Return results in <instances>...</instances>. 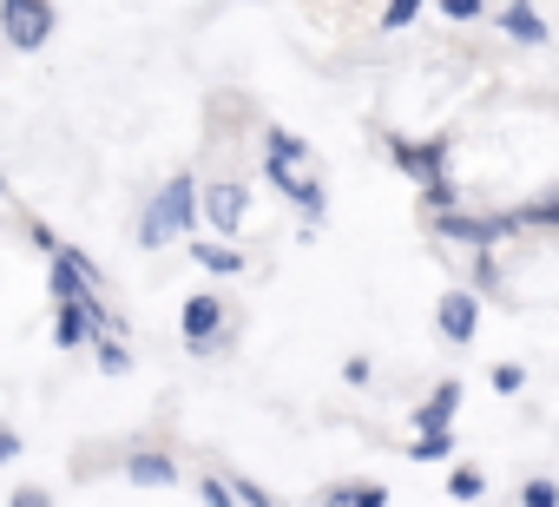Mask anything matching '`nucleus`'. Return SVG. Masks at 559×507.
I'll use <instances>...</instances> for the list:
<instances>
[{"label":"nucleus","instance_id":"f257e3e1","mask_svg":"<svg viewBox=\"0 0 559 507\" xmlns=\"http://www.w3.org/2000/svg\"><path fill=\"white\" fill-rule=\"evenodd\" d=\"M263 178L284 191L297 211H304V224H310V231L323 224L330 191H323V178H317V152H310L290 126H263Z\"/></svg>","mask_w":559,"mask_h":507},{"label":"nucleus","instance_id":"f03ea898","mask_svg":"<svg viewBox=\"0 0 559 507\" xmlns=\"http://www.w3.org/2000/svg\"><path fill=\"white\" fill-rule=\"evenodd\" d=\"M198 178L191 172H171L158 191H152V204H145V217H139V244L145 250H158V244H171V237H191L204 217H198Z\"/></svg>","mask_w":559,"mask_h":507},{"label":"nucleus","instance_id":"7ed1b4c3","mask_svg":"<svg viewBox=\"0 0 559 507\" xmlns=\"http://www.w3.org/2000/svg\"><path fill=\"white\" fill-rule=\"evenodd\" d=\"M60 14L47 8V0H0V47H14V54H40L53 40Z\"/></svg>","mask_w":559,"mask_h":507},{"label":"nucleus","instance_id":"20e7f679","mask_svg":"<svg viewBox=\"0 0 559 507\" xmlns=\"http://www.w3.org/2000/svg\"><path fill=\"white\" fill-rule=\"evenodd\" d=\"M224 343H230V304L211 297V291H198V297L185 304V350H191L198 363H211Z\"/></svg>","mask_w":559,"mask_h":507},{"label":"nucleus","instance_id":"39448f33","mask_svg":"<svg viewBox=\"0 0 559 507\" xmlns=\"http://www.w3.org/2000/svg\"><path fill=\"white\" fill-rule=\"evenodd\" d=\"M389 158H395V172L415 178L421 191L448 178V145H441V139H402V132H395V139H389Z\"/></svg>","mask_w":559,"mask_h":507},{"label":"nucleus","instance_id":"423d86ee","mask_svg":"<svg viewBox=\"0 0 559 507\" xmlns=\"http://www.w3.org/2000/svg\"><path fill=\"white\" fill-rule=\"evenodd\" d=\"M243 204H250V191L237 185V178H211L204 191H198V217L217 231V237H230V231H243Z\"/></svg>","mask_w":559,"mask_h":507},{"label":"nucleus","instance_id":"0eeeda50","mask_svg":"<svg viewBox=\"0 0 559 507\" xmlns=\"http://www.w3.org/2000/svg\"><path fill=\"white\" fill-rule=\"evenodd\" d=\"M435 330H441V343L467 350V343H474V330H480V297H474L467 284H454V291L435 304Z\"/></svg>","mask_w":559,"mask_h":507},{"label":"nucleus","instance_id":"6e6552de","mask_svg":"<svg viewBox=\"0 0 559 507\" xmlns=\"http://www.w3.org/2000/svg\"><path fill=\"white\" fill-rule=\"evenodd\" d=\"M454 409H461V382L448 376V382H435L428 402L415 409V435H454Z\"/></svg>","mask_w":559,"mask_h":507},{"label":"nucleus","instance_id":"1a4fd4ad","mask_svg":"<svg viewBox=\"0 0 559 507\" xmlns=\"http://www.w3.org/2000/svg\"><path fill=\"white\" fill-rule=\"evenodd\" d=\"M126 481L132 487H178V461L165 448H132L126 455Z\"/></svg>","mask_w":559,"mask_h":507},{"label":"nucleus","instance_id":"9d476101","mask_svg":"<svg viewBox=\"0 0 559 507\" xmlns=\"http://www.w3.org/2000/svg\"><path fill=\"white\" fill-rule=\"evenodd\" d=\"M323 507H389V487L382 481H330Z\"/></svg>","mask_w":559,"mask_h":507},{"label":"nucleus","instance_id":"9b49d317","mask_svg":"<svg viewBox=\"0 0 559 507\" xmlns=\"http://www.w3.org/2000/svg\"><path fill=\"white\" fill-rule=\"evenodd\" d=\"M493 21H500L507 40H520V47H546V14H533V8H500Z\"/></svg>","mask_w":559,"mask_h":507},{"label":"nucleus","instance_id":"f8f14e48","mask_svg":"<svg viewBox=\"0 0 559 507\" xmlns=\"http://www.w3.org/2000/svg\"><path fill=\"white\" fill-rule=\"evenodd\" d=\"M191 264H198V271H211V278H237V271H243V250H237V244H211V237H204V244H191Z\"/></svg>","mask_w":559,"mask_h":507},{"label":"nucleus","instance_id":"ddd939ff","mask_svg":"<svg viewBox=\"0 0 559 507\" xmlns=\"http://www.w3.org/2000/svg\"><path fill=\"white\" fill-rule=\"evenodd\" d=\"M513 224H520V231H559V185H552L546 198L520 204V211H513Z\"/></svg>","mask_w":559,"mask_h":507},{"label":"nucleus","instance_id":"4468645a","mask_svg":"<svg viewBox=\"0 0 559 507\" xmlns=\"http://www.w3.org/2000/svg\"><path fill=\"white\" fill-rule=\"evenodd\" d=\"M93 356H99V369H106V376H126V369H132L126 337H99V343H93Z\"/></svg>","mask_w":559,"mask_h":507},{"label":"nucleus","instance_id":"2eb2a0df","mask_svg":"<svg viewBox=\"0 0 559 507\" xmlns=\"http://www.w3.org/2000/svg\"><path fill=\"white\" fill-rule=\"evenodd\" d=\"M448 494H454V500H480V494H487V474H480V468H454V474H448Z\"/></svg>","mask_w":559,"mask_h":507},{"label":"nucleus","instance_id":"dca6fc26","mask_svg":"<svg viewBox=\"0 0 559 507\" xmlns=\"http://www.w3.org/2000/svg\"><path fill=\"white\" fill-rule=\"evenodd\" d=\"M408 455H415V461H448V455H454V435H415Z\"/></svg>","mask_w":559,"mask_h":507},{"label":"nucleus","instance_id":"f3484780","mask_svg":"<svg viewBox=\"0 0 559 507\" xmlns=\"http://www.w3.org/2000/svg\"><path fill=\"white\" fill-rule=\"evenodd\" d=\"M520 507H559V481H546V474H533V481L520 487Z\"/></svg>","mask_w":559,"mask_h":507},{"label":"nucleus","instance_id":"a211bd4d","mask_svg":"<svg viewBox=\"0 0 559 507\" xmlns=\"http://www.w3.org/2000/svg\"><path fill=\"white\" fill-rule=\"evenodd\" d=\"M198 500H204V507H237V494H230L224 474H204V481H198Z\"/></svg>","mask_w":559,"mask_h":507},{"label":"nucleus","instance_id":"6ab92c4d","mask_svg":"<svg viewBox=\"0 0 559 507\" xmlns=\"http://www.w3.org/2000/svg\"><path fill=\"white\" fill-rule=\"evenodd\" d=\"M415 21H421L415 0H395V8H382V34H402V27H415Z\"/></svg>","mask_w":559,"mask_h":507},{"label":"nucleus","instance_id":"aec40b11","mask_svg":"<svg viewBox=\"0 0 559 507\" xmlns=\"http://www.w3.org/2000/svg\"><path fill=\"white\" fill-rule=\"evenodd\" d=\"M441 14H448L454 27H474V21H487V8H480V0H441Z\"/></svg>","mask_w":559,"mask_h":507},{"label":"nucleus","instance_id":"412c9836","mask_svg":"<svg viewBox=\"0 0 559 507\" xmlns=\"http://www.w3.org/2000/svg\"><path fill=\"white\" fill-rule=\"evenodd\" d=\"M493 389H500V396H520V389H526V369H520V363H500V369H493Z\"/></svg>","mask_w":559,"mask_h":507},{"label":"nucleus","instance_id":"4be33fe9","mask_svg":"<svg viewBox=\"0 0 559 507\" xmlns=\"http://www.w3.org/2000/svg\"><path fill=\"white\" fill-rule=\"evenodd\" d=\"M8 507H53V494H47V487H34V481H27V487H14V500H8Z\"/></svg>","mask_w":559,"mask_h":507},{"label":"nucleus","instance_id":"5701e85b","mask_svg":"<svg viewBox=\"0 0 559 507\" xmlns=\"http://www.w3.org/2000/svg\"><path fill=\"white\" fill-rule=\"evenodd\" d=\"M369 376H376V369H369V356H349V363H343V382H349V389H362Z\"/></svg>","mask_w":559,"mask_h":507},{"label":"nucleus","instance_id":"b1692460","mask_svg":"<svg viewBox=\"0 0 559 507\" xmlns=\"http://www.w3.org/2000/svg\"><path fill=\"white\" fill-rule=\"evenodd\" d=\"M8 461H21V435H14V428H0V468H8Z\"/></svg>","mask_w":559,"mask_h":507},{"label":"nucleus","instance_id":"393cba45","mask_svg":"<svg viewBox=\"0 0 559 507\" xmlns=\"http://www.w3.org/2000/svg\"><path fill=\"white\" fill-rule=\"evenodd\" d=\"M0 198H8V178H0Z\"/></svg>","mask_w":559,"mask_h":507}]
</instances>
